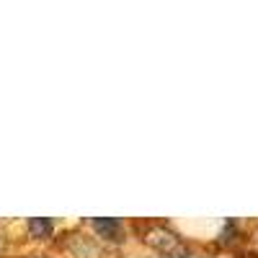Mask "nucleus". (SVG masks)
Segmentation results:
<instances>
[{"instance_id": "obj_3", "label": "nucleus", "mask_w": 258, "mask_h": 258, "mask_svg": "<svg viewBox=\"0 0 258 258\" xmlns=\"http://www.w3.org/2000/svg\"><path fill=\"white\" fill-rule=\"evenodd\" d=\"M29 232L34 235V238H49L52 222L44 220V217H34V220H29Z\"/></svg>"}, {"instance_id": "obj_2", "label": "nucleus", "mask_w": 258, "mask_h": 258, "mask_svg": "<svg viewBox=\"0 0 258 258\" xmlns=\"http://www.w3.org/2000/svg\"><path fill=\"white\" fill-rule=\"evenodd\" d=\"M93 227H96V232H101V238H109V240H116V238H119V232H121L119 220H103V217H96V220H93Z\"/></svg>"}, {"instance_id": "obj_4", "label": "nucleus", "mask_w": 258, "mask_h": 258, "mask_svg": "<svg viewBox=\"0 0 258 258\" xmlns=\"http://www.w3.org/2000/svg\"><path fill=\"white\" fill-rule=\"evenodd\" d=\"M248 258H250V255H248Z\"/></svg>"}, {"instance_id": "obj_1", "label": "nucleus", "mask_w": 258, "mask_h": 258, "mask_svg": "<svg viewBox=\"0 0 258 258\" xmlns=\"http://www.w3.org/2000/svg\"><path fill=\"white\" fill-rule=\"evenodd\" d=\"M145 243L153 245V248L160 250V253H178V250H183L181 238H178L173 230H168V227H163V225L150 227V230L145 232Z\"/></svg>"}]
</instances>
